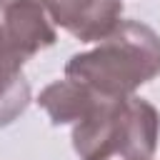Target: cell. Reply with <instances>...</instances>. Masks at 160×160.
Returning a JSON list of instances; mask_svg holds the SVG:
<instances>
[{
    "label": "cell",
    "instance_id": "cell-2",
    "mask_svg": "<svg viewBox=\"0 0 160 160\" xmlns=\"http://www.w3.org/2000/svg\"><path fill=\"white\" fill-rule=\"evenodd\" d=\"M160 115L135 95L100 98L72 128L82 160H150L158 148Z\"/></svg>",
    "mask_w": 160,
    "mask_h": 160
},
{
    "label": "cell",
    "instance_id": "cell-4",
    "mask_svg": "<svg viewBox=\"0 0 160 160\" xmlns=\"http://www.w3.org/2000/svg\"><path fill=\"white\" fill-rule=\"evenodd\" d=\"M52 20L82 42H98L120 25V0H40Z\"/></svg>",
    "mask_w": 160,
    "mask_h": 160
},
{
    "label": "cell",
    "instance_id": "cell-5",
    "mask_svg": "<svg viewBox=\"0 0 160 160\" xmlns=\"http://www.w3.org/2000/svg\"><path fill=\"white\" fill-rule=\"evenodd\" d=\"M102 95L92 92L90 88H85L82 82H75L70 78L58 80L52 85H48L40 92V105L48 110L50 120L55 125H65V122H78L80 118L88 115V110L100 100Z\"/></svg>",
    "mask_w": 160,
    "mask_h": 160
},
{
    "label": "cell",
    "instance_id": "cell-3",
    "mask_svg": "<svg viewBox=\"0 0 160 160\" xmlns=\"http://www.w3.org/2000/svg\"><path fill=\"white\" fill-rule=\"evenodd\" d=\"M55 42L40 0H0V50L20 62Z\"/></svg>",
    "mask_w": 160,
    "mask_h": 160
},
{
    "label": "cell",
    "instance_id": "cell-1",
    "mask_svg": "<svg viewBox=\"0 0 160 160\" xmlns=\"http://www.w3.org/2000/svg\"><path fill=\"white\" fill-rule=\"evenodd\" d=\"M98 42L95 50L68 60L65 78L82 82L102 98H125L160 72V35L145 22L120 20Z\"/></svg>",
    "mask_w": 160,
    "mask_h": 160
},
{
    "label": "cell",
    "instance_id": "cell-6",
    "mask_svg": "<svg viewBox=\"0 0 160 160\" xmlns=\"http://www.w3.org/2000/svg\"><path fill=\"white\" fill-rule=\"evenodd\" d=\"M30 85L22 75V62L0 50V128L25 112Z\"/></svg>",
    "mask_w": 160,
    "mask_h": 160
}]
</instances>
